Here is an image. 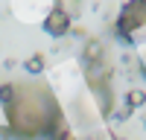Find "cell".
<instances>
[{"label": "cell", "mask_w": 146, "mask_h": 140, "mask_svg": "<svg viewBox=\"0 0 146 140\" xmlns=\"http://www.w3.org/2000/svg\"><path fill=\"white\" fill-rule=\"evenodd\" d=\"M117 32L123 35L126 41H131V44L146 41V0H129V3L120 9Z\"/></svg>", "instance_id": "7a4b0ae2"}, {"label": "cell", "mask_w": 146, "mask_h": 140, "mask_svg": "<svg viewBox=\"0 0 146 140\" xmlns=\"http://www.w3.org/2000/svg\"><path fill=\"white\" fill-rule=\"evenodd\" d=\"M143 99H146L143 90H131V93H129V102H131V105H143Z\"/></svg>", "instance_id": "8992f818"}, {"label": "cell", "mask_w": 146, "mask_h": 140, "mask_svg": "<svg viewBox=\"0 0 146 140\" xmlns=\"http://www.w3.org/2000/svg\"><path fill=\"white\" fill-rule=\"evenodd\" d=\"M143 67H146V61H143Z\"/></svg>", "instance_id": "52a82bcc"}, {"label": "cell", "mask_w": 146, "mask_h": 140, "mask_svg": "<svg viewBox=\"0 0 146 140\" xmlns=\"http://www.w3.org/2000/svg\"><path fill=\"white\" fill-rule=\"evenodd\" d=\"M67 29H70V15H67V9L53 6L50 15L44 18V32L53 35V38H62V35H67Z\"/></svg>", "instance_id": "3957f363"}, {"label": "cell", "mask_w": 146, "mask_h": 140, "mask_svg": "<svg viewBox=\"0 0 146 140\" xmlns=\"http://www.w3.org/2000/svg\"><path fill=\"white\" fill-rule=\"evenodd\" d=\"M50 140H76V137H73V134L67 131V128H64V125H58V128H56V131L50 134Z\"/></svg>", "instance_id": "5b68a950"}, {"label": "cell", "mask_w": 146, "mask_h": 140, "mask_svg": "<svg viewBox=\"0 0 146 140\" xmlns=\"http://www.w3.org/2000/svg\"><path fill=\"white\" fill-rule=\"evenodd\" d=\"M23 70H27V73H41V70H44V55L27 58V61H23Z\"/></svg>", "instance_id": "277c9868"}, {"label": "cell", "mask_w": 146, "mask_h": 140, "mask_svg": "<svg viewBox=\"0 0 146 140\" xmlns=\"http://www.w3.org/2000/svg\"><path fill=\"white\" fill-rule=\"evenodd\" d=\"M0 105H3L9 131L21 140L50 137L62 125V108H58L50 85H44L38 79L3 85L0 88Z\"/></svg>", "instance_id": "6da1fadb"}]
</instances>
